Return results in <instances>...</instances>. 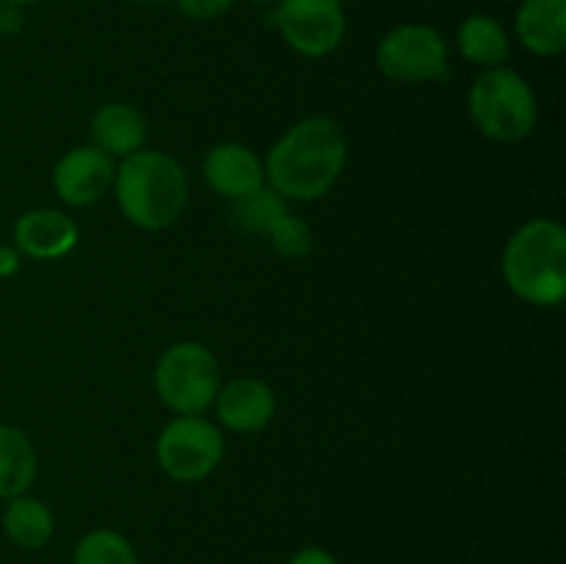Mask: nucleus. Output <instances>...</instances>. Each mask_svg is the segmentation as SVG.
<instances>
[{
    "instance_id": "11",
    "label": "nucleus",
    "mask_w": 566,
    "mask_h": 564,
    "mask_svg": "<svg viewBox=\"0 0 566 564\" xmlns=\"http://www.w3.org/2000/svg\"><path fill=\"white\" fill-rule=\"evenodd\" d=\"M75 219L59 208H31L14 221L11 243L22 258L31 260H61L77 247Z\"/></svg>"
},
{
    "instance_id": "23",
    "label": "nucleus",
    "mask_w": 566,
    "mask_h": 564,
    "mask_svg": "<svg viewBox=\"0 0 566 564\" xmlns=\"http://www.w3.org/2000/svg\"><path fill=\"white\" fill-rule=\"evenodd\" d=\"M22 254L17 252L14 243H0V280H9L20 271Z\"/></svg>"
},
{
    "instance_id": "15",
    "label": "nucleus",
    "mask_w": 566,
    "mask_h": 564,
    "mask_svg": "<svg viewBox=\"0 0 566 564\" xmlns=\"http://www.w3.org/2000/svg\"><path fill=\"white\" fill-rule=\"evenodd\" d=\"M457 48L468 64L479 70H495V66H506L512 55V39L497 17L470 14L457 28Z\"/></svg>"
},
{
    "instance_id": "14",
    "label": "nucleus",
    "mask_w": 566,
    "mask_h": 564,
    "mask_svg": "<svg viewBox=\"0 0 566 564\" xmlns=\"http://www.w3.org/2000/svg\"><path fill=\"white\" fill-rule=\"evenodd\" d=\"M92 144L111 158H130L133 153L147 147L149 122L136 105L105 103L92 116Z\"/></svg>"
},
{
    "instance_id": "24",
    "label": "nucleus",
    "mask_w": 566,
    "mask_h": 564,
    "mask_svg": "<svg viewBox=\"0 0 566 564\" xmlns=\"http://www.w3.org/2000/svg\"><path fill=\"white\" fill-rule=\"evenodd\" d=\"M22 28V9L17 6H0V33L3 36H14Z\"/></svg>"
},
{
    "instance_id": "18",
    "label": "nucleus",
    "mask_w": 566,
    "mask_h": 564,
    "mask_svg": "<svg viewBox=\"0 0 566 564\" xmlns=\"http://www.w3.org/2000/svg\"><path fill=\"white\" fill-rule=\"evenodd\" d=\"M285 213H291L287 199L280 197L269 182L263 188H258L254 194H249V197L232 202V221L243 232H252V236H269L271 227Z\"/></svg>"
},
{
    "instance_id": "26",
    "label": "nucleus",
    "mask_w": 566,
    "mask_h": 564,
    "mask_svg": "<svg viewBox=\"0 0 566 564\" xmlns=\"http://www.w3.org/2000/svg\"><path fill=\"white\" fill-rule=\"evenodd\" d=\"M249 3H254V6H276V0H249Z\"/></svg>"
},
{
    "instance_id": "6",
    "label": "nucleus",
    "mask_w": 566,
    "mask_h": 564,
    "mask_svg": "<svg viewBox=\"0 0 566 564\" xmlns=\"http://www.w3.org/2000/svg\"><path fill=\"white\" fill-rule=\"evenodd\" d=\"M376 66L396 83H446L451 77V50L434 25L403 22L379 39Z\"/></svg>"
},
{
    "instance_id": "8",
    "label": "nucleus",
    "mask_w": 566,
    "mask_h": 564,
    "mask_svg": "<svg viewBox=\"0 0 566 564\" xmlns=\"http://www.w3.org/2000/svg\"><path fill=\"white\" fill-rule=\"evenodd\" d=\"M274 22L287 48L304 59L332 55L348 31L343 0H276Z\"/></svg>"
},
{
    "instance_id": "4",
    "label": "nucleus",
    "mask_w": 566,
    "mask_h": 564,
    "mask_svg": "<svg viewBox=\"0 0 566 564\" xmlns=\"http://www.w3.org/2000/svg\"><path fill=\"white\" fill-rule=\"evenodd\" d=\"M470 122L490 142L517 144L534 133L539 103L531 83L509 66L481 70L468 92Z\"/></svg>"
},
{
    "instance_id": "27",
    "label": "nucleus",
    "mask_w": 566,
    "mask_h": 564,
    "mask_svg": "<svg viewBox=\"0 0 566 564\" xmlns=\"http://www.w3.org/2000/svg\"><path fill=\"white\" fill-rule=\"evenodd\" d=\"M133 3H164V0H133Z\"/></svg>"
},
{
    "instance_id": "19",
    "label": "nucleus",
    "mask_w": 566,
    "mask_h": 564,
    "mask_svg": "<svg viewBox=\"0 0 566 564\" xmlns=\"http://www.w3.org/2000/svg\"><path fill=\"white\" fill-rule=\"evenodd\" d=\"M72 564H142V558L122 531L92 529L77 540Z\"/></svg>"
},
{
    "instance_id": "20",
    "label": "nucleus",
    "mask_w": 566,
    "mask_h": 564,
    "mask_svg": "<svg viewBox=\"0 0 566 564\" xmlns=\"http://www.w3.org/2000/svg\"><path fill=\"white\" fill-rule=\"evenodd\" d=\"M269 243L280 258L287 260H298V258H307L310 249H313V230L304 219L298 216L285 213L274 227L269 230Z\"/></svg>"
},
{
    "instance_id": "22",
    "label": "nucleus",
    "mask_w": 566,
    "mask_h": 564,
    "mask_svg": "<svg viewBox=\"0 0 566 564\" xmlns=\"http://www.w3.org/2000/svg\"><path fill=\"white\" fill-rule=\"evenodd\" d=\"M285 564H340V562H337L335 553H329L326 547L307 545V547H302V551L293 553Z\"/></svg>"
},
{
    "instance_id": "7",
    "label": "nucleus",
    "mask_w": 566,
    "mask_h": 564,
    "mask_svg": "<svg viewBox=\"0 0 566 564\" xmlns=\"http://www.w3.org/2000/svg\"><path fill=\"white\" fill-rule=\"evenodd\" d=\"M160 470L177 484H199L224 459L221 429L205 415H175L155 442Z\"/></svg>"
},
{
    "instance_id": "13",
    "label": "nucleus",
    "mask_w": 566,
    "mask_h": 564,
    "mask_svg": "<svg viewBox=\"0 0 566 564\" xmlns=\"http://www.w3.org/2000/svg\"><path fill=\"white\" fill-rule=\"evenodd\" d=\"M514 36L531 55H562L566 50V0H523L514 14Z\"/></svg>"
},
{
    "instance_id": "25",
    "label": "nucleus",
    "mask_w": 566,
    "mask_h": 564,
    "mask_svg": "<svg viewBox=\"0 0 566 564\" xmlns=\"http://www.w3.org/2000/svg\"><path fill=\"white\" fill-rule=\"evenodd\" d=\"M33 3H39V0H0V6H17V9H25Z\"/></svg>"
},
{
    "instance_id": "17",
    "label": "nucleus",
    "mask_w": 566,
    "mask_h": 564,
    "mask_svg": "<svg viewBox=\"0 0 566 564\" xmlns=\"http://www.w3.org/2000/svg\"><path fill=\"white\" fill-rule=\"evenodd\" d=\"M36 473L39 459L31 437L20 426L0 424V501L25 495Z\"/></svg>"
},
{
    "instance_id": "3",
    "label": "nucleus",
    "mask_w": 566,
    "mask_h": 564,
    "mask_svg": "<svg viewBox=\"0 0 566 564\" xmlns=\"http://www.w3.org/2000/svg\"><path fill=\"white\" fill-rule=\"evenodd\" d=\"M509 291L534 307H558L566 296V230L562 221L536 216L520 224L501 258Z\"/></svg>"
},
{
    "instance_id": "16",
    "label": "nucleus",
    "mask_w": 566,
    "mask_h": 564,
    "mask_svg": "<svg viewBox=\"0 0 566 564\" xmlns=\"http://www.w3.org/2000/svg\"><path fill=\"white\" fill-rule=\"evenodd\" d=\"M3 514H0V529L11 545L22 551H39L48 545L55 534V518L44 501L33 495H17L3 501Z\"/></svg>"
},
{
    "instance_id": "2",
    "label": "nucleus",
    "mask_w": 566,
    "mask_h": 564,
    "mask_svg": "<svg viewBox=\"0 0 566 564\" xmlns=\"http://www.w3.org/2000/svg\"><path fill=\"white\" fill-rule=\"evenodd\" d=\"M111 191L133 227L158 232L175 224L186 210L188 175L169 153L144 147L116 164Z\"/></svg>"
},
{
    "instance_id": "10",
    "label": "nucleus",
    "mask_w": 566,
    "mask_h": 564,
    "mask_svg": "<svg viewBox=\"0 0 566 564\" xmlns=\"http://www.w3.org/2000/svg\"><path fill=\"white\" fill-rule=\"evenodd\" d=\"M213 409L224 429L235 435H254L274 420L276 393L269 382L258 376H241L219 387Z\"/></svg>"
},
{
    "instance_id": "12",
    "label": "nucleus",
    "mask_w": 566,
    "mask_h": 564,
    "mask_svg": "<svg viewBox=\"0 0 566 564\" xmlns=\"http://www.w3.org/2000/svg\"><path fill=\"white\" fill-rule=\"evenodd\" d=\"M205 182L213 188L219 197L238 202L249 197L258 188L265 186V166L254 149L238 142H221L205 155L202 164Z\"/></svg>"
},
{
    "instance_id": "5",
    "label": "nucleus",
    "mask_w": 566,
    "mask_h": 564,
    "mask_svg": "<svg viewBox=\"0 0 566 564\" xmlns=\"http://www.w3.org/2000/svg\"><path fill=\"white\" fill-rule=\"evenodd\" d=\"M221 387V365L213 348L199 341H177L155 363V393L175 415H205Z\"/></svg>"
},
{
    "instance_id": "1",
    "label": "nucleus",
    "mask_w": 566,
    "mask_h": 564,
    "mask_svg": "<svg viewBox=\"0 0 566 564\" xmlns=\"http://www.w3.org/2000/svg\"><path fill=\"white\" fill-rule=\"evenodd\" d=\"M348 138L329 116H307L287 127L265 155V182L287 202H315L340 180Z\"/></svg>"
},
{
    "instance_id": "9",
    "label": "nucleus",
    "mask_w": 566,
    "mask_h": 564,
    "mask_svg": "<svg viewBox=\"0 0 566 564\" xmlns=\"http://www.w3.org/2000/svg\"><path fill=\"white\" fill-rule=\"evenodd\" d=\"M116 160L97 149L94 144L86 147H72L55 160L53 166V191L55 197L72 208H88L99 199L108 197L114 188Z\"/></svg>"
},
{
    "instance_id": "21",
    "label": "nucleus",
    "mask_w": 566,
    "mask_h": 564,
    "mask_svg": "<svg viewBox=\"0 0 566 564\" xmlns=\"http://www.w3.org/2000/svg\"><path fill=\"white\" fill-rule=\"evenodd\" d=\"M175 6L188 17V20L210 22L224 17L227 11L235 6V0H175Z\"/></svg>"
}]
</instances>
